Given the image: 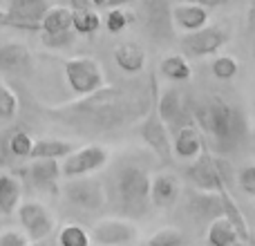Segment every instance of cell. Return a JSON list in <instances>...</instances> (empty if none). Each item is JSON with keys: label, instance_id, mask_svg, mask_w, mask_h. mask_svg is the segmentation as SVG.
I'll return each mask as SVG.
<instances>
[{"label": "cell", "instance_id": "5", "mask_svg": "<svg viewBox=\"0 0 255 246\" xmlns=\"http://www.w3.org/2000/svg\"><path fill=\"white\" fill-rule=\"evenodd\" d=\"M139 18L145 34L157 43H168L175 36L172 7L168 0H139Z\"/></svg>", "mask_w": 255, "mask_h": 246}, {"label": "cell", "instance_id": "29", "mask_svg": "<svg viewBox=\"0 0 255 246\" xmlns=\"http://www.w3.org/2000/svg\"><path fill=\"white\" fill-rule=\"evenodd\" d=\"M136 20V16L132 11H128L124 7H112L110 11L106 13V29L110 34H121L128 25Z\"/></svg>", "mask_w": 255, "mask_h": 246}, {"label": "cell", "instance_id": "24", "mask_svg": "<svg viewBox=\"0 0 255 246\" xmlns=\"http://www.w3.org/2000/svg\"><path fill=\"white\" fill-rule=\"evenodd\" d=\"M72 29V7H61L52 4L40 18V31L43 34H61V31Z\"/></svg>", "mask_w": 255, "mask_h": 246}, {"label": "cell", "instance_id": "6", "mask_svg": "<svg viewBox=\"0 0 255 246\" xmlns=\"http://www.w3.org/2000/svg\"><path fill=\"white\" fill-rule=\"evenodd\" d=\"M63 70H65L67 85H70L72 92L79 94V97L94 92V90H99L103 83H106L101 65L90 56L70 58V61H65Z\"/></svg>", "mask_w": 255, "mask_h": 246}, {"label": "cell", "instance_id": "30", "mask_svg": "<svg viewBox=\"0 0 255 246\" xmlns=\"http://www.w3.org/2000/svg\"><path fill=\"white\" fill-rule=\"evenodd\" d=\"M31 145H34V139H31L25 130H13L11 134H9V152H11L13 157H22V159L29 157Z\"/></svg>", "mask_w": 255, "mask_h": 246}, {"label": "cell", "instance_id": "41", "mask_svg": "<svg viewBox=\"0 0 255 246\" xmlns=\"http://www.w3.org/2000/svg\"><path fill=\"white\" fill-rule=\"evenodd\" d=\"M193 2H202V4H206V7H211V4H222V2H226V0H193Z\"/></svg>", "mask_w": 255, "mask_h": 246}, {"label": "cell", "instance_id": "15", "mask_svg": "<svg viewBox=\"0 0 255 246\" xmlns=\"http://www.w3.org/2000/svg\"><path fill=\"white\" fill-rule=\"evenodd\" d=\"M186 213L193 217L197 224H211L215 217L224 215V206H222V197L215 190H204V193H195L186 202Z\"/></svg>", "mask_w": 255, "mask_h": 246}, {"label": "cell", "instance_id": "9", "mask_svg": "<svg viewBox=\"0 0 255 246\" xmlns=\"http://www.w3.org/2000/svg\"><path fill=\"white\" fill-rule=\"evenodd\" d=\"M63 195L67 202L74 206L83 208V211H99L106 204V188H103L101 179L94 177H70L67 184L63 186Z\"/></svg>", "mask_w": 255, "mask_h": 246}, {"label": "cell", "instance_id": "26", "mask_svg": "<svg viewBox=\"0 0 255 246\" xmlns=\"http://www.w3.org/2000/svg\"><path fill=\"white\" fill-rule=\"evenodd\" d=\"M161 74L166 76L172 83H181V81H188L193 76V70H190V63L186 61L184 54H168V56L161 58V65H159Z\"/></svg>", "mask_w": 255, "mask_h": 246}, {"label": "cell", "instance_id": "8", "mask_svg": "<svg viewBox=\"0 0 255 246\" xmlns=\"http://www.w3.org/2000/svg\"><path fill=\"white\" fill-rule=\"evenodd\" d=\"M108 159H110V152L99 143H90V145H83V148H74L67 157H63L61 175L65 177V179H70V177L90 175V172H97L99 168L106 166Z\"/></svg>", "mask_w": 255, "mask_h": 246}, {"label": "cell", "instance_id": "18", "mask_svg": "<svg viewBox=\"0 0 255 246\" xmlns=\"http://www.w3.org/2000/svg\"><path fill=\"white\" fill-rule=\"evenodd\" d=\"M204 148H206L204 136H202V132H199V127H195L193 123L179 127V130L172 134V154L179 159L193 161Z\"/></svg>", "mask_w": 255, "mask_h": 246}, {"label": "cell", "instance_id": "23", "mask_svg": "<svg viewBox=\"0 0 255 246\" xmlns=\"http://www.w3.org/2000/svg\"><path fill=\"white\" fill-rule=\"evenodd\" d=\"M22 197V184L18 177L9 175V172H0V213L2 215H11L18 208Z\"/></svg>", "mask_w": 255, "mask_h": 246}, {"label": "cell", "instance_id": "37", "mask_svg": "<svg viewBox=\"0 0 255 246\" xmlns=\"http://www.w3.org/2000/svg\"><path fill=\"white\" fill-rule=\"evenodd\" d=\"M0 27H13V29H18V25H16V20H13L11 16H9L4 9H0Z\"/></svg>", "mask_w": 255, "mask_h": 246}, {"label": "cell", "instance_id": "3", "mask_svg": "<svg viewBox=\"0 0 255 246\" xmlns=\"http://www.w3.org/2000/svg\"><path fill=\"white\" fill-rule=\"evenodd\" d=\"M115 193L121 213L128 217H145L152 206L150 202V177L143 168L124 163L115 172Z\"/></svg>", "mask_w": 255, "mask_h": 246}, {"label": "cell", "instance_id": "36", "mask_svg": "<svg viewBox=\"0 0 255 246\" xmlns=\"http://www.w3.org/2000/svg\"><path fill=\"white\" fill-rule=\"evenodd\" d=\"M29 244V238H27L25 231H2L0 233V246H27Z\"/></svg>", "mask_w": 255, "mask_h": 246}, {"label": "cell", "instance_id": "40", "mask_svg": "<svg viewBox=\"0 0 255 246\" xmlns=\"http://www.w3.org/2000/svg\"><path fill=\"white\" fill-rule=\"evenodd\" d=\"M249 27L251 29H255V2L249 7Z\"/></svg>", "mask_w": 255, "mask_h": 246}, {"label": "cell", "instance_id": "4", "mask_svg": "<svg viewBox=\"0 0 255 246\" xmlns=\"http://www.w3.org/2000/svg\"><path fill=\"white\" fill-rule=\"evenodd\" d=\"M186 177L193 181L195 188L199 190H222L229 188L231 181V168L224 159L211 154L206 148L193 159L188 168H186Z\"/></svg>", "mask_w": 255, "mask_h": 246}, {"label": "cell", "instance_id": "33", "mask_svg": "<svg viewBox=\"0 0 255 246\" xmlns=\"http://www.w3.org/2000/svg\"><path fill=\"white\" fill-rule=\"evenodd\" d=\"M148 242L154 246H179L186 242V235L181 233L179 229H175V226H166V229H161L159 233H154Z\"/></svg>", "mask_w": 255, "mask_h": 246}, {"label": "cell", "instance_id": "20", "mask_svg": "<svg viewBox=\"0 0 255 246\" xmlns=\"http://www.w3.org/2000/svg\"><path fill=\"white\" fill-rule=\"evenodd\" d=\"M31 184L38 190H47V193H58V179H61V166L58 159H34L29 166Z\"/></svg>", "mask_w": 255, "mask_h": 246}, {"label": "cell", "instance_id": "25", "mask_svg": "<svg viewBox=\"0 0 255 246\" xmlns=\"http://www.w3.org/2000/svg\"><path fill=\"white\" fill-rule=\"evenodd\" d=\"M76 145L72 141H61V139H38L31 145L29 159H63L74 150Z\"/></svg>", "mask_w": 255, "mask_h": 246}, {"label": "cell", "instance_id": "16", "mask_svg": "<svg viewBox=\"0 0 255 246\" xmlns=\"http://www.w3.org/2000/svg\"><path fill=\"white\" fill-rule=\"evenodd\" d=\"M31 65H34L31 52L22 43H13V40L0 43V72L2 74H29Z\"/></svg>", "mask_w": 255, "mask_h": 246}, {"label": "cell", "instance_id": "22", "mask_svg": "<svg viewBox=\"0 0 255 246\" xmlns=\"http://www.w3.org/2000/svg\"><path fill=\"white\" fill-rule=\"evenodd\" d=\"M206 242L211 246H233V244H242V238H240L238 229L224 215H220L208 224Z\"/></svg>", "mask_w": 255, "mask_h": 246}, {"label": "cell", "instance_id": "28", "mask_svg": "<svg viewBox=\"0 0 255 246\" xmlns=\"http://www.w3.org/2000/svg\"><path fill=\"white\" fill-rule=\"evenodd\" d=\"M90 242H92V238L85 231V226L81 224H65L58 235V244L63 246H88Z\"/></svg>", "mask_w": 255, "mask_h": 246}, {"label": "cell", "instance_id": "14", "mask_svg": "<svg viewBox=\"0 0 255 246\" xmlns=\"http://www.w3.org/2000/svg\"><path fill=\"white\" fill-rule=\"evenodd\" d=\"M52 7V0H11L7 13L16 20L18 29L40 31V18Z\"/></svg>", "mask_w": 255, "mask_h": 246}, {"label": "cell", "instance_id": "7", "mask_svg": "<svg viewBox=\"0 0 255 246\" xmlns=\"http://www.w3.org/2000/svg\"><path fill=\"white\" fill-rule=\"evenodd\" d=\"M229 43V29L222 25H204L181 36V49L188 56H211Z\"/></svg>", "mask_w": 255, "mask_h": 246}, {"label": "cell", "instance_id": "21", "mask_svg": "<svg viewBox=\"0 0 255 246\" xmlns=\"http://www.w3.org/2000/svg\"><path fill=\"white\" fill-rule=\"evenodd\" d=\"M115 61L126 74H139L145 65V52L139 43H119L115 47Z\"/></svg>", "mask_w": 255, "mask_h": 246}, {"label": "cell", "instance_id": "42", "mask_svg": "<svg viewBox=\"0 0 255 246\" xmlns=\"http://www.w3.org/2000/svg\"><path fill=\"white\" fill-rule=\"evenodd\" d=\"M92 7H99V9L106 7V0H92Z\"/></svg>", "mask_w": 255, "mask_h": 246}, {"label": "cell", "instance_id": "31", "mask_svg": "<svg viewBox=\"0 0 255 246\" xmlns=\"http://www.w3.org/2000/svg\"><path fill=\"white\" fill-rule=\"evenodd\" d=\"M18 112V97L4 81H0V119H13Z\"/></svg>", "mask_w": 255, "mask_h": 246}, {"label": "cell", "instance_id": "2", "mask_svg": "<svg viewBox=\"0 0 255 246\" xmlns=\"http://www.w3.org/2000/svg\"><path fill=\"white\" fill-rule=\"evenodd\" d=\"M193 121L217 152H233L247 139V117L222 97H208L193 108Z\"/></svg>", "mask_w": 255, "mask_h": 246}, {"label": "cell", "instance_id": "12", "mask_svg": "<svg viewBox=\"0 0 255 246\" xmlns=\"http://www.w3.org/2000/svg\"><path fill=\"white\" fill-rule=\"evenodd\" d=\"M18 217H20L22 231L27 233L29 242H40L49 238L54 231V217L43 204L38 202H25L18 206Z\"/></svg>", "mask_w": 255, "mask_h": 246}, {"label": "cell", "instance_id": "35", "mask_svg": "<svg viewBox=\"0 0 255 246\" xmlns=\"http://www.w3.org/2000/svg\"><path fill=\"white\" fill-rule=\"evenodd\" d=\"M238 184L247 195L255 197V163H249L238 172Z\"/></svg>", "mask_w": 255, "mask_h": 246}, {"label": "cell", "instance_id": "38", "mask_svg": "<svg viewBox=\"0 0 255 246\" xmlns=\"http://www.w3.org/2000/svg\"><path fill=\"white\" fill-rule=\"evenodd\" d=\"M72 9H90L92 7V0H70Z\"/></svg>", "mask_w": 255, "mask_h": 246}, {"label": "cell", "instance_id": "32", "mask_svg": "<svg viewBox=\"0 0 255 246\" xmlns=\"http://www.w3.org/2000/svg\"><path fill=\"white\" fill-rule=\"evenodd\" d=\"M213 74L217 76L220 81H231L235 74H238L240 70V63L235 61L233 56H229V54H224V56H217L215 61H213Z\"/></svg>", "mask_w": 255, "mask_h": 246}, {"label": "cell", "instance_id": "1", "mask_svg": "<svg viewBox=\"0 0 255 246\" xmlns=\"http://www.w3.org/2000/svg\"><path fill=\"white\" fill-rule=\"evenodd\" d=\"M154 76L126 81L119 85L103 83L94 92L83 94L79 101L43 108V112L56 123L76 127L81 132H108L143 119V115L154 103Z\"/></svg>", "mask_w": 255, "mask_h": 246}, {"label": "cell", "instance_id": "34", "mask_svg": "<svg viewBox=\"0 0 255 246\" xmlns=\"http://www.w3.org/2000/svg\"><path fill=\"white\" fill-rule=\"evenodd\" d=\"M74 29L70 31H61V34H43V45L45 47H52V49H63V47H70L74 43Z\"/></svg>", "mask_w": 255, "mask_h": 246}, {"label": "cell", "instance_id": "13", "mask_svg": "<svg viewBox=\"0 0 255 246\" xmlns=\"http://www.w3.org/2000/svg\"><path fill=\"white\" fill-rule=\"evenodd\" d=\"M90 238L99 244H132L139 240V231H136L134 224L126 220H101L94 224L92 235Z\"/></svg>", "mask_w": 255, "mask_h": 246}, {"label": "cell", "instance_id": "11", "mask_svg": "<svg viewBox=\"0 0 255 246\" xmlns=\"http://www.w3.org/2000/svg\"><path fill=\"white\" fill-rule=\"evenodd\" d=\"M139 136L145 141V145H148L161 161L168 163L172 159L170 132H168L166 123L161 121V117L157 115V110L150 108V110L143 115V119L139 123Z\"/></svg>", "mask_w": 255, "mask_h": 246}, {"label": "cell", "instance_id": "17", "mask_svg": "<svg viewBox=\"0 0 255 246\" xmlns=\"http://www.w3.org/2000/svg\"><path fill=\"white\" fill-rule=\"evenodd\" d=\"M208 7L202 2H193V0H186V2H177L172 7V25L179 27L181 31H193L199 29L208 22Z\"/></svg>", "mask_w": 255, "mask_h": 246}, {"label": "cell", "instance_id": "19", "mask_svg": "<svg viewBox=\"0 0 255 246\" xmlns=\"http://www.w3.org/2000/svg\"><path fill=\"white\" fill-rule=\"evenodd\" d=\"M181 195L179 181L172 175H157L150 181V202L159 211H170Z\"/></svg>", "mask_w": 255, "mask_h": 246}, {"label": "cell", "instance_id": "39", "mask_svg": "<svg viewBox=\"0 0 255 246\" xmlns=\"http://www.w3.org/2000/svg\"><path fill=\"white\" fill-rule=\"evenodd\" d=\"M132 0H106V7L112 9V7H126V4H130Z\"/></svg>", "mask_w": 255, "mask_h": 246}, {"label": "cell", "instance_id": "27", "mask_svg": "<svg viewBox=\"0 0 255 246\" xmlns=\"http://www.w3.org/2000/svg\"><path fill=\"white\" fill-rule=\"evenodd\" d=\"M101 27V18L99 13L94 11L92 7L90 9H72V29L81 36H92L94 31H99Z\"/></svg>", "mask_w": 255, "mask_h": 246}, {"label": "cell", "instance_id": "10", "mask_svg": "<svg viewBox=\"0 0 255 246\" xmlns=\"http://www.w3.org/2000/svg\"><path fill=\"white\" fill-rule=\"evenodd\" d=\"M154 110H157V115L161 117V121L166 123L170 136L175 134L179 127L193 123V112L188 110V103H186L184 94H181L177 88H168L166 92L159 94L157 108H154Z\"/></svg>", "mask_w": 255, "mask_h": 246}]
</instances>
